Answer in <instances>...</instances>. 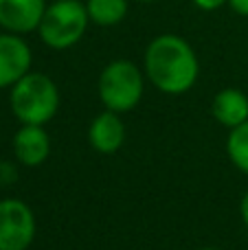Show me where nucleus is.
Masks as SVG:
<instances>
[{"label":"nucleus","instance_id":"nucleus-17","mask_svg":"<svg viewBox=\"0 0 248 250\" xmlns=\"http://www.w3.org/2000/svg\"><path fill=\"white\" fill-rule=\"evenodd\" d=\"M134 2H143V4H152V2H158V0H134Z\"/></svg>","mask_w":248,"mask_h":250},{"label":"nucleus","instance_id":"nucleus-3","mask_svg":"<svg viewBox=\"0 0 248 250\" xmlns=\"http://www.w3.org/2000/svg\"><path fill=\"white\" fill-rule=\"evenodd\" d=\"M90 18L82 0H51L38 26V35L51 51H68L86 35Z\"/></svg>","mask_w":248,"mask_h":250},{"label":"nucleus","instance_id":"nucleus-6","mask_svg":"<svg viewBox=\"0 0 248 250\" xmlns=\"http://www.w3.org/2000/svg\"><path fill=\"white\" fill-rule=\"evenodd\" d=\"M33 53L26 44L24 35L16 33H0V90L11 88L26 73H31Z\"/></svg>","mask_w":248,"mask_h":250},{"label":"nucleus","instance_id":"nucleus-16","mask_svg":"<svg viewBox=\"0 0 248 250\" xmlns=\"http://www.w3.org/2000/svg\"><path fill=\"white\" fill-rule=\"evenodd\" d=\"M240 217H242V222H244V226L248 229V191L244 193V198H242V202H240Z\"/></svg>","mask_w":248,"mask_h":250},{"label":"nucleus","instance_id":"nucleus-10","mask_svg":"<svg viewBox=\"0 0 248 250\" xmlns=\"http://www.w3.org/2000/svg\"><path fill=\"white\" fill-rule=\"evenodd\" d=\"M211 114L220 125L233 129L248 121V95L240 88H222L211 101Z\"/></svg>","mask_w":248,"mask_h":250},{"label":"nucleus","instance_id":"nucleus-13","mask_svg":"<svg viewBox=\"0 0 248 250\" xmlns=\"http://www.w3.org/2000/svg\"><path fill=\"white\" fill-rule=\"evenodd\" d=\"M16 176H18V171H16V167H13V163L0 160V187L11 185V182L16 180Z\"/></svg>","mask_w":248,"mask_h":250},{"label":"nucleus","instance_id":"nucleus-7","mask_svg":"<svg viewBox=\"0 0 248 250\" xmlns=\"http://www.w3.org/2000/svg\"><path fill=\"white\" fill-rule=\"evenodd\" d=\"M46 0H0V29L26 35L38 31L46 11Z\"/></svg>","mask_w":248,"mask_h":250},{"label":"nucleus","instance_id":"nucleus-2","mask_svg":"<svg viewBox=\"0 0 248 250\" xmlns=\"http://www.w3.org/2000/svg\"><path fill=\"white\" fill-rule=\"evenodd\" d=\"M60 88L46 73L31 70L11 86L9 105L22 125H46L60 110Z\"/></svg>","mask_w":248,"mask_h":250},{"label":"nucleus","instance_id":"nucleus-5","mask_svg":"<svg viewBox=\"0 0 248 250\" xmlns=\"http://www.w3.org/2000/svg\"><path fill=\"white\" fill-rule=\"evenodd\" d=\"M35 213L18 198L0 200V250H26L35 239Z\"/></svg>","mask_w":248,"mask_h":250},{"label":"nucleus","instance_id":"nucleus-11","mask_svg":"<svg viewBox=\"0 0 248 250\" xmlns=\"http://www.w3.org/2000/svg\"><path fill=\"white\" fill-rule=\"evenodd\" d=\"M130 0H86L88 18L97 26H117L125 20Z\"/></svg>","mask_w":248,"mask_h":250},{"label":"nucleus","instance_id":"nucleus-18","mask_svg":"<svg viewBox=\"0 0 248 250\" xmlns=\"http://www.w3.org/2000/svg\"><path fill=\"white\" fill-rule=\"evenodd\" d=\"M198 250H220V248H198Z\"/></svg>","mask_w":248,"mask_h":250},{"label":"nucleus","instance_id":"nucleus-8","mask_svg":"<svg viewBox=\"0 0 248 250\" xmlns=\"http://www.w3.org/2000/svg\"><path fill=\"white\" fill-rule=\"evenodd\" d=\"M13 156L24 167H40L51 156V136L44 125H20L13 134Z\"/></svg>","mask_w":248,"mask_h":250},{"label":"nucleus","instance_id":"nucleus-1","mask_svg":"<svg viewBox=\"0 0 248 250\" xmlns=\"http://www.w3.org/2000/svg\"><path fill=\"white\" fill-rule=\"evenodd\" d=\"M145 79L165 95H185L198 82L200 62L193 46L176 33L156 35L143 55Z\"/></svg>","mask_w":248,"mask_h":250},{"label":"nucleus","instance_id":"nucleus-4","mask_svg":"<svg viewBox=\"0 0 248 250\" xmlns=\"http://www.w3.org/2000/svg\"><path fill=\"white\" fill-rule=\"evenodd\" d=\"M145 92V73L132 60H112L97 79V95L105 110L125 114L141 104Z\"/></svg>","mask_w":248,"mask_h":250},{"label":"nucleus","instance_id":"nucleus-15","mask_svg":"<svg viewBox=\"0 0 248 250\" xmlns=\"http://www.w3.org/2000/svg\"><path fill=\"white\" fill-rule=\"evenodd\" d=\"M228 7H231L237 16L248 18V0H228Z\"/></svg>","mask_w":248,"mask_h":250},{"label":"nucleus","instance_id":"nucleus-9","mask_svg":"<svg viewBox=\"0 0 248 250\" xmlns=\"http://www.w3.org/2000/svg\"><path fill=\"white\" fill-rule=\"evenodd\" d=\"M88 141H90L92 149L99 154H117L125 143V123H123L121 114L112 112V110H103L101 114H97L88 127Z\"/></svg>","mask_w":248,"mask_h":250},{"label":"nucleus","instance_id":"nucleus-14","mask_svg":"<svg viewBox=\"0 0 248 250\" xmlns=\"http://www.w3.org/2000/svg\"><path fill=\"white\" fill-rule=\"evenodd\" d=\"M191 2L196 4L200 11H215V9L228 4V0H191Z\"/></svg>","mask_w":248,"mask_h":250},{"label":"nucleus","instance_id":"nucleus-12","mask_svg":"<svg viewBox=\"0 0 248 250\" xmlns=\"http://www.w3.org/2000/svg\"><path fill=\"white\" fill-rule=\"evenodd\" d=\"M227 154L231 163L248 176V121L233 127L227 138Z\"/></svg>","mask_w":248,"mask_h":250}]
</instances>
